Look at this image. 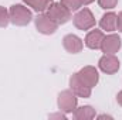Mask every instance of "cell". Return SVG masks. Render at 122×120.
Segmentation results:
<instances>
[{
    "label": "cell",
    "instance_id": "8fae6325",
    "mask_svg": "<svg viewBox=\"0 0 122 120\" xmlns=\"http://www.w3.org/2000/svg\"><path fill=\"white\" fill-rule=\"evenodd\" d=\"M104 32L101 30H91L85 35V45L90 50H101V44L104 40Z\"/></svg>",
    "mask_w": 122,
    "mask_h": 120
},
{
    "label": "cell",
    "instance_id": "d6986e66",
    "mask_svg": "<svg viewBox=\"0 0 122 120\" xmlns=\"http://www.w3.org/2000/svg\"><path fill=\"white\" fill-rule=\"evenodd\" d=\"M50 119H67V115L62 113L60 110V113H56V115H50Z\"/></svg>",
    "mask_w": 122,
    "mask_h": 120
},
{
    "label": "cell",
    "instance_id": "6da1fadb",
    "mask_svg": "<svg viewBox=\"0 0 122 120\" xmlns=\"http://www.w3.org/2000/svg\"><path fill=\"white\" fill-rule=\"evenodd\" d=\"M9 14H10V23L19 27L30 24V21L33 20L31 10H29V7H26L24 4H13L9 9Z\"/></svg>",
    "mask_w": 122,
    "mask_h": 120
},
{
    "label": "cell",
    "instance_id": "7a4b0ae2",
    "mask_svg": "<svg viewBox=\"0 0 122 120\" xmlns=\"http://www.w3.org/2000/svg\"><path fill=\"white\" fill-rule=\"evenodd\" d=\"M77 105H78V96L71 89L62 90L58 93L57 106H58V110H61L62 113L65 115L74 113V110L77 109Z\"/></svg>",
    "mask_w": 122,
    "mask_h": 120
},
{
    "label": "cell",
    "instance_id": "7402d4cb",
    "mask_svg": "<svg viewBox=\"0 0 122 120\" xmlns=\"http://www.w3.org/2000/svg\"><path fill=\"white\" fill-rule=\"evenodd\" d=\"M98 119H112V116H108V115H101V116H98Z\"/></svg>",
    "mask_w": 122,
    "mask_h": 120
},
{
    "label": "cell",
    "instance_id": "52a82bcc",
    "mask_svg": "<svg viewBox=\"0 0 122 120\" xmlns=\"http://www.w3.org/2000/svg\"><path fill=\"white\" fill-rule=\"evenodd\" d=\"M70 89L72 90L78 97L87 99V97L91 96L92 88H90V86L78 76V74L75 72V74H72V75L70 76Z\"/></svg>",
    "mask_w": 122,
    "mask_h": 120
},
{
    "label": "cell",
    "instance_id": "ac0fdd59",
    "mask_svg": "<svg viewBox=\"0 0 122 120\" xmlns=\"http://www.w3.org/2000/svg\"><path fill=\"white\" fill-rule=\"evenodd\" d=\"M117 30L122 32V11L118 13V20H117Z\"/></svg>",
    "mask_w": 122,
    "mask_h": 120
},
{
    "label": "cell",
    "instance_id": "9c48e42d",
    "mask_svg": "<svg viewBox=\"0 0 122 120\" xmlns=\"http://www.w3.org/2000/svg\"><path fill=\"white\" fill-rule=\"evenodd\" d=\"M78 76L90 86V88H94L98 85L99 82V74H98V69L95 66H91V65H87L84 68H81L78 72Z\"/></svg>",
    "mask_w": 122,
    "mask_h": 120
},
{
    "label": "cell",
    "instance_id": "5b68a950",
    "mask_svg": "<svg viewBox=\"0 0 122 120\" xmlns=\"http://www.w3.org/2000/svg\"><path fill=\"white\" fill-rule=\"evenodd\" d=\"M34 24H36L37 31L44 34V35H51V34H54L56 31L58 30V24L56 21H53L47 16V13H40L34 18Z\"/></svg>",
    "mask_w": 122,
    "mask_h": 120
},
{
    "label": "cell",
    "instance_id": "44dd1931",
    "mask_svg": "<svg viewBox=\"0 0 122 120\" xmlns=\"http://www.w3.org/2000/svg\"><path fill=\"white\" fill-rule=\"evenodd\" d=\"M95 0H81V3H82V6H88V4H91L94 3Z\"/></svg>",
    "mask_w": 122,
    "mask_h": 120
},
{
    "label": "cell",
    "instance_id": "3957f363",
    "mask_svg": "<svg viewBox=\"0 0 122 120\" xmlns=\"http://www.w3.org/2000/svg\"><path fill=\"white\" fill-rule=\"evenodd\" d=\"M72 21H74V26L81 31L91 30L92 27H95V17H94L92 11L87 7L80 9L75 13V16L72 17Z\"/></svg>",
    "mask_w": 122,
    "mask_h": 120
},
{
    "label": "cell",
    "instance_id": "7c38bea8",
    "mask_svg": "<svg viewBox=\"0 0 122 120\" xmlns=\"http://www.w3.org/2000/svg\"><path fill=\"white\" fill-rule=\"evenodd\" d=\"M117 20H118V14L114 13V11H108L105 13L101 20H99V27L101 30L108 31V32H112V31L117 30Z\"/></svg>",
    "mask_w": 122,
    "mask_h": 120
},
{
    "label": "cell",
    "instance_id": "30bf717a",
    "mask_svg": "<svg viewBox=\"0 0 122 120\" xmlns=\"http://www.w3.org/2000/svg\"><path fill=\"white\" fill-rule=\"evenodd\" d=\"M62 45H64V50L70 54H78L84 48L82 40L75 34H67L62 38Z\"/></svg>",
    "mask_w": 122,
    "mask_h": 120
},
{
    "label": "cell",
    "instance_id": "4fadbf2b",
    "mask_svg": "<svg viewBox=\"0 0 122 120\" xmlns=\"http://www.w3.org/2000/svg\"><path fill=\"white\" fill-rule=\"evenodd\" d=\"M74 119L75 120H91L97 116L95 113V109L90 106V105H85V106H81V107H77L72 113Z\"/></svg>",
    "mask_w": 122,
    "mask_h": 120
},
{
    "label": "cell",
    "instance_id": "2e32d148",
    "mask_svg": "<svg viewBox=\"0 0 122 120\" xmlns=\"http://www.w3.org/2000/svg\"><path fill=\"white\" fill-rule=\"evenodd\" d=\"M10 23V14H9V10L3 6H0V27L4 28L7 27Z\"/></svg>",
    "mask_w": 122,
    "mask_h": 120
},
{
    "label": "cell",
    "instance_id": "9a60e30c",
    "mask_svg": "<svg viewBox=\"0 0 122 120\" xmlns=\"http://www.w3.org/2000/svg\"><path fill=\"white\" fill-rule=\"evenodd\" d=\"M60 3L67 9V10H70L71 13H72V11H78V10L82 7L81 0H60Z\"/></svg>",
    "mask_w": 122,
    "mask_h": 120
},
{
    "label": "cell",
    "instance_id": "5bb4252c",
    "mask_svg": "<svg viewBox=\"0 0 122 120\" xmlns=\"http://www.w3.org/2000/svg\"><path fill=\"white\" fill-rule=\"evenodd\" d=\"M23 1H24V4L31 7L34 11L44 13V11H47V9L51 6V3L54 0H23Z\"/></svg>",
    "mask_w": 122,
    "mask_h": 120
},
{
    "label": "cell",
    "instance_id": "ffe728a7",
    "mask_svg": "<svg viewBox=\"0 0 122 120\" xmlns=\"http://www.w3.org/2000/svg\"><path fill=\"white\" fill-rule=\"evenodd\" d=\"M117 102H118L119 106H122V90H119L118 95H117Z\"/></svg>",
    "mask_w": 122,
    "mask_h": 120
},
{
    "label": "cell",
    "instance_id": "277c9868",
    "mask_svg": "<svg viewBox=\"0 0 122 120\" xmlns=\"http://www.w3.org/2000/svg\"><path fill=\"white\" fill-rule=\"evenodd\" d=\"M46 13H47V16H48L53 21H56L58 26L65 24V23H68V21L71 20V11L67 10L60 1H58V3H57V1H53L51 6L47 9Z\"/></svg>",
    "mask_w": 122,
    "mask_h": 120
},
{
    "label": "cell",
    "instance_id": "ba28073f",
    "mask_svg": "<svg viewBox=\"0 0 122 120\" xmlns=\"http://www.w3.org/2000/svg\"><path fill=\"white\" fill-rule=\"evenodd\" d=\"M122 47V40L118 34L105 35L101 44V51L104 54H117Z\"/></svg>",
    "mask_w": 122,
    "mask_h": 120
},
{
    "label": "cell",
    "instance_id": "e0dca14e",
    "mask_svg": "<svg viewBox=\"0 0 122 120\" xmlns=\"http://www.w3.org/2000/svg\"><path fill=\"white\" fill-rule=\"evenodd\" d=\"M98 4L104 10H112V9L117 7L118 0H98Z\"/></svg>",
    "mask_w": 122,
    "mask_h": 120
},
{
    "label": "cell",
    "instance_id": "8992f818",
    "mask_svg": "<svg viewBox=\"0 0 122 120\" xmlns=\"http://www.w3.org/2000/svg\"><path fill=\"white\" fill-rule=\"evenodd\" d=\"M98 66L99 69L107 74V75H114L119 71L121 68V62L115 57V54H104L99 61H98Z\"/></svg>",
    "mask_w": 122,
    "mask_h": 120
}]
</instances>
